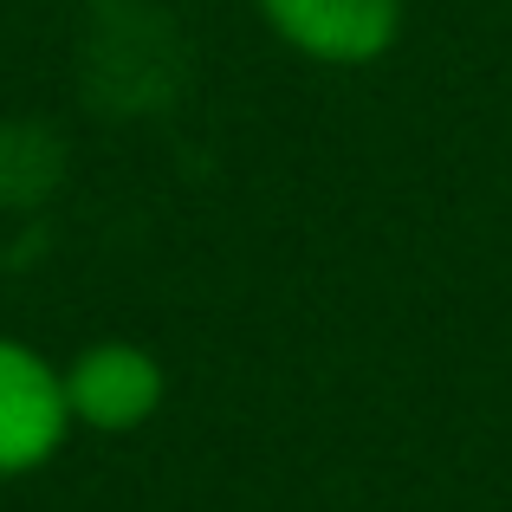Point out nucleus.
<instances>
[{"label": "nucleus", "mask_w": 512, "mask_h": 512, "mask_svg": "<svg viewBox=\"0 0 512 512\" xmlns=\"http://www.w3.org/2000/svg\"><path fill=\"white\" fill-rule=\"evenodd\" d=\"M72 435L65 370H52L33 344L0 338V480L39 474Z\"/></svg>", "instance_id": "f257e3e1"}, {"label": "nucleus", "mask_w": 512, "mask_h": 512, "mask_svg": "<svg viewBox=\"0 0 512 512\" xmlns=\"http://www.w3.org/2000/svg\"><path fill=\"white\" fill-rule=\"evenodd\" d=\"M163 363L143 344L104 338L85 344L65 363V402H72V428H98V435H130L163 409Z\"/></svg>", "instance_id": "f03ea898"}, {"label": "nucleus", "mask_w": 512, "mask_h": 512, "mask_svg": "<svg viewBox=\"0 0 512 512\" xmlns=\"http://www.w3.org/2000/svg\"><path fill=\"white\" fill-rule=\"evenodd\" d=\"M260 13L299 59L318 65H370L402 33V0H260Z\"/></svg>", "instance_id": "7ed1b4c3"}]
</instances>
